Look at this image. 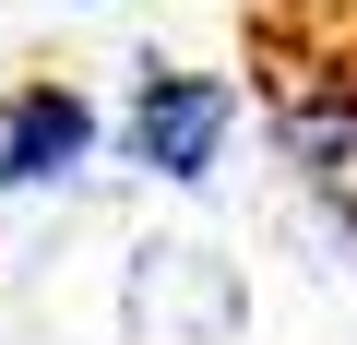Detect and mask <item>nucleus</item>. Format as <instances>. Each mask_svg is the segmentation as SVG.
Masks as SVG:
<instances>
[{
	"label": "nucleus",
	"instance_id": "nucleus-2",
	"mask_svg": "<svg viewBox=\"0 0 357 345\" xmlns=\"http://www.w3.org/2000/svg\"><path fill=\"white\" fill-rule=\"evenodd\" d=\"M96 155V107L72 95V84H24L13 107H0V179H60V167H84Z\"/></svg>",
	"mask_w": 357,
	"mask_h": 345
},
{
	"label": "nucleus",
	"instance_id": "nucleus-1",
	"mask_svg": "<svg viewBox=\"0 0 357 345\" xmlns=\"http://www.w3.org/2000/svg\"><path fill=\"white\" fill-rule=\"evenodd\" d=\"M227 119H238V95L215 72H143L119 143H131V167H155V179H203L215 143H227Z\"/></svg>",
	"mask_w": 357,
	"mask_h": 345
}]
</instances>
